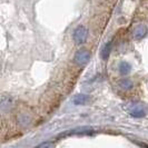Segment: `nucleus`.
I'll return each instance as SVG.
<instances>
[{"instance_id":"obj_1","label":"nucleus","mask_w":148,"mask_h":148,"mask_svg":"<svg viewBox=\"0 0 148 148\" xmlns=\"http://www.w3.org/2000/svg\"><path fill=\"white\" fill-rule=\"evenodd\" d=\"M88 38V29L85 26H78L74 30L73 34V39L77 45H82L86 42Z\"/></svg>"},{"instance_id":"obj_3","label":"nucleus","mask_w":148,"mask_h":148,"mask_svg":"<svg viewBox=\"0 0 148 148\" xmlns=\"http://www.w3.org/2000/svg\"><path fill=\"white\" fill-rule=\"evenodd\" d=\"M92 132V128L90 127H79L74 130H69V132H65V133L60 134L58 138H62L66 136H71V135H86V134H90Z\"/></svg>"},{"instance_id":"obj_5","label":"nucleus","mask_w":148,"mask_h":148,"mask_svg":"<svg viewBox=\"0 0 148 148\" xmlns=\"http://www.w3.org/2000/svg\"><path fill=\"white\" fill-rule=\"evenodd\" d=\"M146 35H147V28L145 26H143V25L137 26L133 32V36L136 40H141L143 38L146 37Z\"/></svg>"},{"instance_id":"obj_12","label":"nucleus","mask_w":148,"mask_h":148,"mask_svg":"<svg viewBox=\"0 0 148 148\" xmlns=\"http://www.w3.org/2000/svg\"><path fill=\"white\" fill-rule=\"evenodd\" d=\"M52 146H55L53 144L51 143H42V144H40V145H38V147L39 148H44V147H52Z\"/></svg>"},{"instance_id":"obj_6","label":"nucleus","mask_w":148,"mask_h":148,"mask_svg":"<svg viewBox=\"0 0 148 148\" xmlns=\"http://www.w3.org/2000/svg\"><path fill=\"white\" fill-rule=\"evenodd\" d=\"M129 114H130L132 117L141 118V117H145V116H146V110H145L143 107H140V106H136V107H134V108L130 109Z\"/></svg>"},{"instance_id":"obj_8","label":"nucleus","mask_w":148,"mask_h":148,"mask_svg":"<svg viewBox=\"0 0 148 148\" xmlns=\"http://www.w3.org/2000/svg\"><path fill=\"white\" fill-rule=\"evenodd\" d=\"M90 100V97L87 95H77L74 98V104L78 105V106H82V105H86Z\"/></svg>"},{"instance_id":"obj_9","label":"nucleus","mask_w":148,"mask_h":148,"mask_svg":"<svg viewBox=\"0 0 148 148\" xmlns=\"http://www.w3.org/2000/svg\"><path fill=\"white\" fill-rule=\"evenodd\" d=\"M118 86H119V88L123 89V90H130V89L134 87V84L130 79L124 78V79H121V80L118 82Z\"/></svg>"},{"instance_id":"obj_4","label":"nucleus","mask_w":148,"mask_h":148,"mask_svg":"<svg viewBox=\"0 0 148 148\" xmlns=\"http://www.w3.org/2000/svg\"><path fill=\"white\" fill-rule=\"evenodd\" d=\"M14 105V100L12 98L9 96H2L0 98V110L3 112H7L11 109Z\"/></svg>"},{"instance_id":"obj_11","label":"nucleus","mask_w":148,"mask_h":148,"mask_svg":"<svg viewBox=\"0 0 148 148\" xmlns=\"http://www.w3.org/2000/svg\"><path fill=\"white\" fill-rule=\"evenodd\" d=\"M18 120H19V123H20L21 125L26 126V125H28V124H29L30 118L27 116V115H20V116H19V118H18Z\"/></svg>"},{"instance_id":"obj_13","label":"nucleus","mask_w":148,"mask_h":148,"mask_svg":"<svg viewBox=\"0 0 148 148\" xmlns=\"http://www.w3.org/2000/svg\"><path fill=\"white\" fill-rule=\"evenodd\" d=\"M139 146H144V147H148V144H140V143H139Z\"/></svg>"},{"instance_id":"obj_2","label":"nucleus","mask_w":148,"mask_h":148,"mask_svg":"<svg viewBox=\"0 0 148 148\" xmlns=\"http://www.w3.org/2000/svg\"><path fill=\"white\" fill-rule=\"evenodd\" d=\"M89 60H90V52L86 49H80L75 53L74 61L78 66H85L86 64H88Z\"/></svg>"},{"instance_id":"obj_10","label":"nucleus","mask_w":148,"mask_h":148,"mask_svg":"<svg viewBox=\"0 0 148 148\" xmlns=\"http://www.w3.org/2000/svg\"><path fill=\"white\" fill-rule=\"evenodd\" d=\"M112 50V41H108L107 44L104 46L103 51H101V58L104 60L108 59V57L110 56V52Z\"/></svg>"},{"instance_id":"obj_7","label":"nucleus","mask_w":148,"mask_h":148,"mask_svg":"<svg viewBox=\"0 0 148 148\" xmlns=\"http://www.w3.org/2000/svg\"><path fill=\"white\" fill-rule=\"evenodd\" d=\"M118 69H119L120 75L126 76V75H128L129 73H130V70H132V66H130V64H129V62H127V61H121V62L119 64Z\"/></svg>"}]
</instances>
